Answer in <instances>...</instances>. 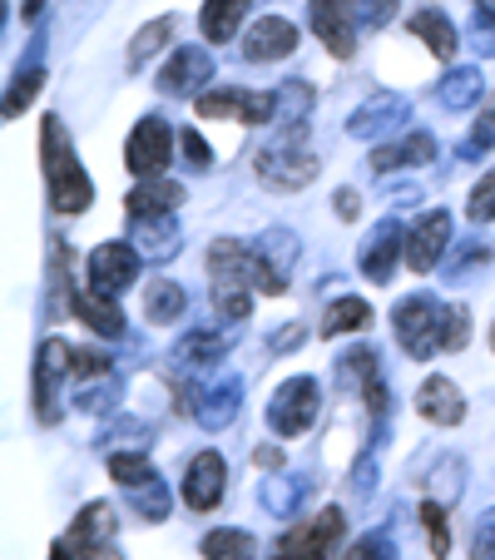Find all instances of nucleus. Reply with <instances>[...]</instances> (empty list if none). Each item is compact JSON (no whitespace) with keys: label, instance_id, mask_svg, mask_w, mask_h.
Returning a JSON list of instances; mask_svg holds the SVG:
<instances>
[{"label":"nucleus","instance_id":"obj_1","mask_svg":"<svg viewBox=\"0 0 495 560\" xmlns=\"http://www.w3.org/2000/svg\"><path fill=\"white\" fill-rule=\"evenodd\" d=\"M254 293H287V278L273 273V264L258 248L238 244V238H213V248H209L213 313L228 317V323H243L248 307H254Z\"/></svg>","mask_w":495,"mask_h":560},{"label":"nucleus","instance_id":"obj_2","mask_svg":"<svg viewBox=\"0 0 495 560\" xmlns=\"http://www.w3.org/2000/svg\"><path fill=\"white\" fill-rule=\"evenodd\" d=\"M40 170H45V184H50V203L60 213H85L90 199H95V184L90 174L80 170V159H74V144L64 135L60 115H50L40 125Z\"/></svg>","mask_w":495,"mask_h":560},{"label":"nucleus","instance_id":"obj_3","mask_svg":"<svg viewBox=\"0 0 495 560\" xmlns=\"http://www.w3.org/2000/svg\"><path fill=\"white\" fill-rule=\"evenodd\" d=\"M254 170H258V179H263L268 189H283V194L307 189V184L317 179V159H313V149H307V125L303 119L283 125L263 149H258Z\"/></svg>","mask_w":495,"mask_h":560},{"label":"nucleus","instance_id":"obj_4","mask_svg":"<svg viewBox=\"0 0 495 560\" xmlns=\"http://www.w3.org/2000/svg\"><path fill=\"white\" fill-rule=\"evenodd\" d=\"M441 323H446V307L436 303L432 293H411L391 307V332H397V342L416 362L432 358V352L441 348Z\"/></svg>","mask_w":495,"mask_h":560},{"label":"nucleus","instance_id":"obj_5","mask_svg":"<svg viewBox=\"0 0 495 560\" xmlns=\"http://www.w3.org/2000/svg\"><path fill=\"white\" fill-rule=\"evenodd\" d=\"M342 530H347V516H342L338 506H332V511H317L313 521H303V526L287 530L268 560H332V556H338Z\"/></svg>","mask_w":495,"mask_h":560},{"label":"nucleus","instance_id":"obj_6","mask_svg":"<svg viewBox=\"0 0 495 560\" xmlns=\"http://www.w3.org/2000/svg\"><path fill=\"white\" fill-rule=\"evenodd\" d=\"M317 407H322V387L317 377H293L278 387V397L268 402V427L278 436H303L317 422Z\"/></svg>","mask_w":495,"mask_h":560},{"label":"nucleus","instance_id":"obj_7","mask_svg":"<svg viewBox=\"0 0 495 560\" xmlns=\"http://www.w3.org/2000/svg\"><path fill=\"white\" fill-rule=\"evenodd\" d=\"M238 407H243V382L219 377V382H203V387H184L179 412H189L203 432H223L238 417Z\"/></svg>","mask_w":495,"mask_h":560},{"label":"nucleus","instance_id":"obj_8","mask_svg":"<svg viewBox=\"0 0 495 560\" xmlns=\"http://www.w3.org/2000/svg\"><path fill=\"white\" fill-rule=\"evenodd\" d=\"M169 159H174V129L158 115H144L125 144V164L139 179H158V174L169 170Z\"/></svg>","mask_w":495,"mask_h":560},{"label":"nucleus","instance_id":"obj_9","mask_svg":"<svg viewBox=\"0 0 495 560\" xmlns=\"http://www.w3.org/2000/svg\"><path fill=\"white\" fill-rule=\"evenodd\" d=\"M64 546L74 550V560H125L115 546V511L105 501H95V506L74 516V526L64 530Z\"/></svg>","mask_w":495,"mask_h":560},{"label":"nucleus","instance_id":"obj_10","mask_svg":"<svg viewBox=\"0 0 495 560\" xmlns=\"http://www.w3.org/2000/svg\"><path fill=\"white\" fill-rule=\"evenodd\" d=\"M199 119L278 125V95H254V90H209V95H199Z\"/></svg>","mask_w":495,"mask_h":560},{"label":"nucleus","instance_id":"obj_11","mask_svg":"<svg viewBox=\"0 0 495 560\" xmlns=\"http://www.w3.org/2000/svg\"><path fill=\"white\" fill-rule=\"evenodd\" d=\"M70 372V348L60 338L40 342V358H35V417L45 427L60 422V377Z\"/></svg>","mask_w":495,"mask_h":560},{"label":"nucleus","instance_id":"obj_12","mask_svg":"<svg viewBox=\"0 0 495 560\" xmlns=\"http://www.w3.org/2000/svg\"><path fill=\"white\" fill-rule=\"evenodd\" d=\"M139 248L134 244H99L95 254H90V288H99V293L119 298L125 288H134L139 278Z\"/></svg>","mask_w":495,"mask_h":560},{"label":"nucleus","instance_id":"obj_13","mask_svg":"<svg viewBox=\"0 0 495 560\" xmlns=\"http://www.w3.org/2000/svg\"><path fill=\"white\" fill-rule=\"evenodd\" d=\"M313 31L338 60L357 55V5L352 0H313Z\"/></svg>","mask_w":495,"mask_h":560},{"label":"nucleus","instance_id":"obj_14","mask_svg":"<svg viewBox=\"0 0 495 560\" xmlns=\"http://www.w3.org/2000/svg\"><path fill=\"white\" fill-rule=\"evenodd\" d=\"M228 491V462L219 452H199L184 471V506L189 511H213Z\"/></svg>","mask_w":495,"mask_h":560},{"label":"nucleus","instance_id":"obj_15","mask_svg":"<svg viewBox=\"0 0 495 560\" xmlns=\"http://www.w3.org/2000/svg\"><path fill=\"white\" fill-rule=\"evenodd\" d=\"M446 244H451V213L446 209L426 213V219L406 233V268L411 273H432V268L441 264Z\"/></svg>","mask_w":495,"mask_h":560},{"label":"nucleus","instance_id":"obj_16","mask_svg":"<svg viewBox=\"0 0 495 560\" xmlns=\"http://www.w3.org/2000/svg\"><path fill=\"white\" fill-rule=\"evenodd\" d=\"M203 80H213V55L199 50V45H179V55L158 74V90L164 95H199Z\"/></svg>","mask_w":495,"mask_h":560},{"label":"nucleus","instance_id":"obj_17","mask_svg":"<svg viewBox=\"0 0 495 560\" xmlns=\"http://www.w3.org/2000/svg\"><path fill=\"white\" fill-rule=\"evenodd\" d=\"M293 50H297V25L283 21V15H263V21L248 31V40H243V55H248L254 65L287 60Z\"/></svg>","mask_w":495,"mask_h":560},{"label":"nucleus","instance_id":"obj_18","mask_svg":"<svg viewBox=\"0 0 495 560\" xmlns=\"http://www.w3.org/2000/svg\"><path fill=\"white\" fill-rule=\"evenodd\" d=\"M401 125H406V100L381 90L377 100H367V105L347 119V135L352 139H387L391 129H401Z\"/></svg>","mask_w":495,"mask_h":560},{"label":"nucleus","instance_id":"obj_19","mask_svg":"<svg viewBox=\"0 0 495 560\" xmlns=\"http://www.w3.org/2000/svg\"><path fill=\"white\" fill-rule=\"evenodd\" d=\"M70 313L80 317L85 328H95L99 338H125V313H119V303L109 293H99V288H74Z\"/></svg>","mask_w":495,"mask_h":560},{"label":"nucleus","instance_id":"obj_20","mask_svg":"<svg viewBox=\"0 0 495 560\" xmlns=\"http://www.w3.org/2000/svg\"><path fill=\"white\" fill-rule=\"evenodd\" d=\"M436 159V139L426 135V129H416V135H401L397 144H377L372 149V174H391V170H416V164H432Z\"/></svg>","mask_w":495,"mask_h":560},{"label":"nucleus","instance_id":"obj_21","mask_svg":"<svg viewBox=\"0 0 495 560\" xmlns=\"http://www.w3.org/2000/svg\"><path fill=\"white\" fill-rule=\"evenodd\" d=\"M397 254H401V229H397V219H381L377 233L362 244L357 264L372 283H391V273H397Z\"/></svg>","mask_w":495,"mask_h":560},{"label":"nucleus","instance_id":"obj_22","mask_svg":"<svg viewBox=\"0 0 495 560\" xmlns=\"http://www.w3.org/2000/svg\"><path fill=\"white\" fill-rule=\"evenodd\" d=\"M416 412L436 427H456L465 417V397L451 377H426L422 392H416Z\"/></svg>","mask_w":495,"mask_h":560},{"label":"nucleus","instance_id":"obj_23","mask_svg":"<svg viewBox=\"0 0 495 560\" xmlns=\"http://www.w3.org/2000/svg\"><path fill=\"white\" fill-rule=\"evenodd\" d=\"M134 248L149 258V264H169V258L184 248L179 219H174V213H158V219H134Z\"/></svg>","mask_w":495,"mask_h":560},{"label":"nucleus","instance_id":"obj_24","mask_svg":"<svg viewBox=\"0 0 495 560\" xmlns=\"http://www.w3.org/2000/svg\"><path fill=\"white\" fill-rule=\"evenodd\" d=\"M184 203V189L174 179H139L129 194V219H158V213H174Z\"/></svg>","mask_w":495,"mask_h":560},{"label":"nucleus","instance_id":"obj_25","mask_svg":"<svg viewBox=\"0 0 495 560\" xmlns=\"http://www.w3.org/2000/svg\"><path fill=\"white\" fill-rule=\"evenodd\" d=\"M184 313H189V293H184L179 283H169V278H154V283L144 288V317H149V323L169 328V323H179Z\"/></svg>","mask_w":495,"mask_h":560},{"label":"nucleus","instance_id":"obj_26","mask_svg":"<svg viewBox=\"0 0 495 560\" xmlns=\"http://www.w3.org/2000/svg\"><path fill=\"white\" fill-rule=\"evenodd\" d=\"M411 35H416V40H426V50L432 55H441V60H456V25L446 21L441 11H432V5H426V11H416L411 15Z\"/></svg>","mask_w":495,"mask_h":560},{"label":"nucleus","instance_id":"obj_27","mask_svg":"<svg viewBox=\"0 0 495 560\" xmlns=\"http://www.w3.org/2000/svg\"><path fill=\"white\" fill-rule=\"evenodd\" d=\"M243 15H248V0H203L199 25H203V35H209L213 45H223V40L238 35Z\"/></svg>","mask_w":495,"mask_h":560},{"label":"nucleus","instance_id":"obj_28","mask_svg":"<svg viewBox=\"0 0 495 560\" xmlns=\"http://www.w3.org/2000/svg\"><path fill=\"white\" fill-rule=\"evenodd\" d=\"M303 497H307V487L297 481V476H268L263 487H258V501L268 506V516H297V506H303Z\"/></svg>","mask_w":495,"mask_h":560},{"label":"nucleus","instance_id":"obj_29","mask_svg":"<svg viewBox=\"0 0 495 560\" xmlns=\"http://www.w3.org/2000/svg\"><path fill=\"white\" fill-rule=\"evenodd\" d=\"M203 560H258V540L248 530L219 526L203 536Z\"/></svg>","mask_w":495,"mask_h":560},{"label":"nucleus","instance_id":"obj_30","mask_svg":"<svg viewBox=\"0 0 495 560\" xmlns=\"http://www.w3.org/2000/svg\"><path fill=\"white\" fill-rule=\"evenodd\" d=\"M228 348H233V332L209 328V332H189V338L179 342V352H174V358L189 362V368H209V362H219Z\"/></svg>","mask_w":495,"mask_h":560},{"label":"nucleus","instance_id":"obj_31","mask_svg":"<svg viewBox=\"0 0 495 560\" xmlns=\"http://www.w3.org/2000/svg\"><path fill=\"white\" fill-rule=\"evenodd\" d=\"M481 90H485L481 70H475V65H461V70H451V74L441 80L436 100H441L446 109H465V105H475V100H481Z\"/></svg>","mask_w":495,"mask_h":560},{"label":"nucleus","instance_id":"obj_32","mask_svg":"<svg viewBox=\"0 0 495 560\" xmlns=\"http://www.w3.org/2000/svg\"><path fill=\"white\" fill-rule=\"evenodd\" d=\"M367 323H372V307L362 303V298H338L322 317V332L327 338H338V332H362Z\"/></svg>","mask_w":495,"mask_h":560},{"label":"nucleus","instance_id":"obj_33","mask_svg":"<svg viewBox=\"0 0 495 560\" xmlns=\"http://www.w3.org/2000/svg\"><path fill=\"white\" fill-rule=\"evenodd\" d=\"M174 31H179V21H174V15H158V21H149L144 31L134 35V45H129V65H134V70H139V65H149L158 50H164V40H169Z\"/></svg>","mask_w":495,"mask_h":560},{"label":"nucleus","instance_id":"obj_34","mask_svg":"<svg viewBox=\"0 0 495 560\" xmlns=\"http://www.w3.org/2000/svg\"><path fill=\"white\" fill-rule=\"evenodd\" d=\"M40 85H45V70H40V65H25V70H15L11 90H5V119L21 115V109L31 105L35 95H40Z\"/></svg>","mask_w":495,"mask_h":560},{"label":"nucleus","instance_id":"obj_35","mask_svg":"<svg viewBox=\"0 0 495 560\" xmlns=\"http://www.w3.org/2000/svg\"><path fill=\"white\" fill-rule=\"evenodd\" d=\"M377 377H381V362H377V352H372V348L342 352V362H338V382H342V387H347V382H362V387H372Z\"/></svg>","mask_w":495,"mask_h":560},{"label":"nucleus","instance_id":"obj_36","mask_svg":"<svg viewBox=\"0 0 495 560\" xmlns=\"http://www.w3.org/2000/svg\"><path fill=\"white\" fill-rule=\"evenodd\" d=\"M109 476H115L125 491H134V487H144V481H154L158 471L139 452H109Z\"/></svg>","mask_w":495,"mask_h":560},{"label":"nucleus","instance_id":"obj_37","mask_svg":"<svg viewBox=\"0 0 495 560\" xmlns=\"http://www.w3.org/2000/svg\"><path fill=\"white\" fill-rule=\"evenodd\" d=\"M129 501H134V511L144 521H164V516H169V487H164L158 476H154V481H144V487L129 491Z\"/></svg>","mask_w":495,"mask_h":560},{"label":"nucleus","instance_id":"obj_38","mask_svg":"<svg viewBox=\"0 0 495 560\" xmlns=\"http://www.w3.org/2000/svg\"><path fill=\"white\" fill-rule=\"evenodd\" d=\"M258 254L273 264V273L287 278V268H293V258H297V238H293V233H283V229H273V233H263V238H258Z\"/></svg>","mask_w":495,"mask_h":560},{"label":"nucleus","instance_id":"obj_39","mask_svg":"<svg viewBox=\"0 0 495 560\" xmlns=\"http://www.w3.org/2000/svg\"><path fill=\"white\" fill-rule=\"evenodd\" d=\"M307 109H313V90H307L303 80H287V85L278 90V125L307 119Z\"/></svg>","mask_w":495,"mask_h":560},{"label":"nucleus","instance_id":"obj_40","mask_svg":"<svg viewBox=\"0 0 495 560\" xmlns=\"http://www.w3.org/2000/svg\"><path fill=\"white\" fill-rule=\"evenodd\" d=\"M495 149V100L481 109V119H475V129H471V139L461 144V159H475V154H491Z\"/></svg>","mask_w":495,"mask_h":560},{"label":"nucleus","instance_id":"obj_41","mask_svg":"<svg viewBox=\"0 0 495 560\" xmlns=\"http://www.w3.org/2000/svg\"><path fill=\"white\" fill-rule=\"evenodd\" d=\"M422 521H426V530H432V556H436V560H446V556H451V530H446V506H441V501H426V506H422Z\"/></svg>","mask_w":495,"mask_h":560},{"label":"nucleus","instance_id":"obj_42","mask_svg":"<svg viewBox=\"0 0 495 560\" xmlns=\"http://www.w3.org/2000/svg\"><path fill=\"white\" fill-rule=\"evenodd\" d=\"M465 219L471 223H491L495 219V170L471 189V199H465Z\"/></svg>","mask_w":495,"mask_h":560},{"label":"nucleus","instance_id":"obj_43","mask_svg":"<svg viewBox=\"0 0 495 560\" xmlns=\"http://www.w3.org/2000/svg\"><path fill=\"white\" fill-rule=\"evenodd\" d=\"M465 342H471V313H465V307H446L441 348H446V352H461Z\"/></svg>","mask_w":495,"mask_h":560},{"label":"nucleus","instance_id":"obj_44","mask_svg":"<svg viewBox=\"0 0 495 560\" xmlns=\"http://www.w3.org/2000/svg\"><path fill=\"white\" fill-rule=\"evenodd\" d=\"M471 40H475V50L481 55H495V0H475Z\"/></svg>","mask_w":495,"mask_h":560},{"label":"nucleus","instance_id":"obj_45","mask_svg":"<svg viewBox=\"0 0 495 560\" xmlns=\"http://www.w3.org/2000/svg\"><path fill=\"white\" fill-rule=\"evenodd\" d=\"M342 560H397V550H391V540L381 536V530H372V536H362Z\"/></svg>","mask_w":495,"mask_h":560},{"label":"nucleus","instance_id":"obj_46","mask_svg":"<svg viewBox=\"0 0 495 560\" xmlns=\"http://www.w3.org/2000/svg\"><path fill=\"white\" fill-rule=\"evenodd\" d=\"M391 15H397V0H357V25L367 31H381Z\"/></svg>","mask_w":495,"mask_h":560},{"label":"nucleus","instance_id":"obj_47","mask_svg":"<svg viewBox=\"0 0 495 560\" xmlns=\"http://www.w3.org/2000/svg\"><path fill=\"white\" fill-rule=\"evenodd\" d=\"M179 149H184V164H189V170H209V164H213V154H209V144H203V139H199V129H184V135H179Z\"/></svg>","mask_w":495,"mask_h":560},{"label":"nucleus","instance_id":"obj_48","mask_svg":"<svg viewBox=\"0 0 495 560\" xmlns=\"http://www.w3.org/2000/svg\"><path fill=\"white\" fill-rule=\"evenodd\" d=\"M70 372L74 377H105L109 358L105 352H95V348H80V352H70Z\"/></svg>","mask_w":495,"mask_h":560},{"label":"nucleus","instance_id":"obj_49","mask_svg":"<svg viewBox=\"0 0 495 560\" xmlns=\"http://www.w3.org/2000/svg\"><path fill=\"white\" fill-rule=\"evenodd\" d=\"M471 556H475V560H495V511H485V516H481V526H475Z\"/></svg>","mask_w":495,"mask_h":560},{"label":"nucleus","instance_id":"obj_50","mask_svg":"<svg viewBox=\"0 0 495 560\" xmlns=\"http://www.w3.org/2000/svg\"><path fill=\"white\" fill-rule=\"evenodd\" d=\"M485 258H491V248H485V244H465L461 254L451 258V278H465V268H471V264H485Z\"/></svg>","mask_w":495,"mask_h":560},{"label":"nucleus","instance_id":"obj_51","mask_svg":"<svg viewBox=\"0 0 495 560\" xmlns=\"http://www.w3.org/2000/svg\"><path fill=\"white\" fill-rule=\"evenodd\" d=\"M352 487H357V497H367L372 491V456H362V462L352 466Z\"/></svg>","mask_w":495,"mask_h":560},{"label":"nucleus","instance_id":"obj_52","mask_svg":"<svg viewBox=\"0 0 495 560\" xmlns=\"http://www.w3.org/2000/svg\"><path fill=\"white\" fill-rule=\"evenodd\" d=\"M338 213H342V219H357V194H352V189L338 194Z\"/></svg>","mask_w":495,"mask_h":560},{"label":"nucleus","instance_id":"obj_53","mask_svg":"<svg viewBox=\"0 0 495 560\" xmlns=\"http://www.w3.org/2000/svg\"><path fill=\"white\" fill-rule=\"evenodd\" d=\"M297 342H303V328H283V332L273 338V348L283 352V348H297Z\"/></svg>","mask_w":495,"mask_h":560},{"label":"nucleus","instance_id":"obj_54","mask_svg":"<svg viewBox=\"0 0 495 560\" xmlns=\"http://www.w3.org/2000/svg\"><path fill=\"white\" fill-rule=\"evenodd\" d=\"M50 560H74V550L64 546V540H55V550H50Z\"/></svg>","mask_w":495,"mask_h":560},{"label":"nucleus","instance_id":"obj_55","mask_svg":"<svg viewBox=\"0 0 495 560\" xmlns=\"http://www.w3.org/2000/svg\"><path fill=\"white\" fill-rule=\"evenodd\" d=\"M45 11V0H25V15H40Z\"/></svg>","mask_w":495,"mask_h":560},{"label":"nucleus","instance_id":"obj_56","mask_svg":"<svg viewBox=\"0 0 495 560\" xmlns=\"http://www.w3.org/2000/svg\"><path fill=\"white\" fill-rule=\"evenodd\" d=\"M491 348H495V328H491Z\"/></svg>","mask_w":495,"mask_h":560}]
</instances>
